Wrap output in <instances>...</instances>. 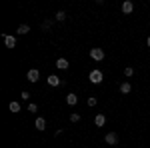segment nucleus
I'll use <instances>...</instances> for the list:
<instances>
[{
    "instance_id": "obj_1",
    "label": "nucleus",
    "mask_w": 150,
    "mask_h": 148,
    "mask_svg": "<svg viewBox=\"0 0 150 148\" xmlns=\"http://www.w3.org/2000/svg\"><path fill=\"white\" fill-rule=\"evenodd\" d=\"M102 78H104V74L100 72V70H92V72L88 74V80H90L92 84H100V82H102Z\"/></svg>"
},
{
    "instance_id": "obj_2",
    "label": "nucleus",
    "mask_w": 150,
    "mask_h": 148,
    "mask_svg": "<svg viewBox=\"0 0 150 148\" xmlns=\"http://www.w3.org/2000/svg\"><path fill=\"white\" fill-rule=\"evenodd\" d=\"M90 58L92 60H104V50L102 48H92L90 50Z\"/></svg>"
},
{
    "instance_id": "obj_3",
    "label": "nucleus",
    "mask_w": 150,
    "mask_h": 148,
    "mask_svg": "<svg viewBox=\"0 0 150 148\" xmlns=\"http://www.w3.org/2000/svg\"><path fill=\"white\" fill-rule=\"evenodd\" d=\"M104 142L110 144V146H116V144H118V136H116L114 132H108V134L104 136Z\"/></svg>"
},
{
    "instance_id": "obj_4",
    "label": "nucleus",
    "mask_w": 150,
    "mask_h": 148,
    "mask_svg": "<svg viewBox=\"0 0 150 148\" xmlns=\"http://www.w3.org/2000/svg\"><path fill=\"white\" fill-rule=\"evenodd\" d=\"M48 84H50V86H62V84H64V80H60L58 76L50 74V76H48Z\"/></svg>"
},
{
    "instance_id": "obj_5",
    "label": "nucleus",
    "mask_w": 150,
    "mask_h": 148,
    "mask_svg": "<svg viewBox=\"0 0 150 148\" xmlns=\"http://www.w3.org/2000/svg\"><path fill=\"white\" fill-rule=\"evenodd\" d=\"M26 78L30 80V82H38V78H40V72H38V70H28V74H26Z\"/></svg>"
},
{
    "instance_id": "obj_6",
    "label": "nucleus",
    "mask_w": 150,
    "mask_h": 148,
    "mask_svg": "<svg viewBox=\"0 0 150 148\" xmlns=\"http://www.w3.org/2000/svg\"><path fill=\"white\" fill-rule=\"evenodd\" d=\"M132 10H134V4H132L130 0H124V4H122V12H124V14H130Z\"/></svg>"
},
{
    "instance_id": "obj_7",
    "label": "nucleus",
    "mask_w": 150,
    "mask_h": 148,
    "mask_svg": "<svg viewBox=\"0 0 150 148\" xmlns=\"http://www.w3.org/2000/svg\"><path fill=\"white\" fill-rule=\"evenodd\" d=\"M56 66H58L60 70H66L70 64H68V60H66V58H58V60H56Z\"/></svg>"
},
{
    "instance_id": "obj_8",
    "label": "nucleus",
    "mask_w": 150,
    "mask_h": 148,
    "mask_svg": "<svg viewBox=\"0 0 150 148\" xmlns=\"http://www.w3.org/2000/svg\"><path fill=\"white\" fill-rule=\"evenodd\" d=\"M66 102H68L70 106H74V104L78 102V96H76V94H72V92H70V94H66Z\"/></svg>"
},
{
    "instance_id": "obj_9",
    "label": "nucleus",
    "mask_w": 150,
    "mask_h": 148,
    "mask_svg": "<svg viewBox=\"0 0 150 148\" xmlns=\"http://www.w3.org/2000/svg\"><path fill=\"white\" fill-rule=\"evenodd\" d=\"M94 124L96 126H104L106 124V116H104V114H98V116L94 118Z\"/></svg>"
},
{
    "instance_id": "obj_10",
    "label": "nucleus",
    "mask_w": 150,
    "mask_h": 148,
    "mask_svg": "<svg viewBox=\"0 0 150 148\" xmlns=\"http://www.w3.org/2000/svg\"><path fill=\"white\" fill-rule=\"evenodd\" d=\"M4 42H6L8 48H14V46H16V38H14V36H4Z\"/></svg>"
},
{
    "instance_id": "obj_11",
    "label": "nucleus",
    "mask_w": 150,
    "mask_h": 148,
    "mask_svg": "<svg viewBox=\"0 0 150 148\" xmlns=\"http://www.w3.org/2000/svg\"><path fill=\"white\" fill-rule=\"evenodd\" d=\"M36 130H44V128H46V120H44V118H36Z\"/></svg>"
},
{
    "instance_id": "obj_12",
    "label": "nucleus",
    "mask_w": 150,
    "mask_h": 148,
    "mask_svg": "<svg viewBox=\"0 0 150 148\" xmlns=\"http://www.w3.org/2000/svg\"><path fill=\"white\" fill-rule=\"evenodd\" d=\"M130 90H132L130 82H122V84H120V92H122V94H128Z\"/></svg>"
},
{
    "instance_id": "obj_13",
    "label": "nucleus",
    "mask_w": 150,
    "mask_h": 148,
    "mask_svg": "<svg viewBox=\"0 0 150 148\" xmlns=\"http://www.w3.org/2000/svg\"><path fill=\"white\" fill-rule=\"evenodd\" d=\"M8 108H10V112H20V104L16 102V100H12V102L8 104Z\"/></svg>"
},
{
    "instance_id": "obj_14",
    "label": "nucleus",
    "mask_w": 150,
    "mask_h": 148,
    "mask_svg": "<svg viewBox=\"0 0 150 148\" xmlns=\"http://www.w3.org/2000/svg\"><path fill=\"white\" fill-rule=\"evenodd\" d=\"M28 32H30V26H26V24L18 26V34H28Z\"/></svg>"
},
{
    "instance_id": "obj_15",
    "label": "nucleus",
    "mask_w": 150,
    "mask_h": 148,
    "mask_svg": "<svg viewBox=\"0 0 150 148\" xmlns=\"http://www.w3.org/2000/svg\"><path fill=\"white\" fill-rule=\"evenodd\" d=\"M124 74H126L128 78H130V76L134 74V68H130V66H126V68H124Z\"/></svg>"
},
{
    "instance_id": "obj_16",
    "label": "nucleus",
    "mask_w": 150,
    "mask_h": 148,
    "mask_svg": "<svg viewBox=\"0 0 150 148\" xmlns=\"http://www.w3.org/2000/svg\"><path fill=\"white\" fill-rule=\"evenodd\" d=\"M96 102H98V100H96L94 96H90V98L86 100V104H88V106H96Z\"/></svg>"
},
{
    "instance_id": "obj_17",
    "label": "nucleus",
    "mask_w": 150,
    "mask_h": 148,
    "mask_svg": "<svg viewBox=\"0 0 150 148\" xmlns=\"http://www.w3.org/2000/svg\"><path fill=\"white\" fill-rule=\"evenodd\" d=\"M64 18H66V12H62V10H60V12L56 14V20H60V22H62Z\"/></svg>"
},
{
    "instance_id": "obj_18",
    "label": "nucleus",
    "mask_w": 150,
    "mask_h": 148,
    "mask_svg": "<svg viewBox=\"0 0 150 148\" xmlns=\"http://www.w3.org/2000/svg\"><path fill=\"white\" fill-rule=\"evenodd\" d=\"M70 120H72V122H78V120H80V114H70Z\"/></svg>"
},
{
    "instance_id": "obj_19",
    "label": "nucleus",
    "mask_w": 150,
    "mask_h": 148,
    "mask_svg": "<svg viewBox=\"0 0 150 148\" xmlns=\"http://www.w3.org/2000/svg\"><path fill=\"white\" fill-rule=\"evenodd\" d=\"M20 98H22V100H28V98H30V92H22Z\"/></svg>"
},
{
    "instance_id": "obj_20",
    "label": "nucleus",
    "mask_w": 150,
    "mask_h": 148,
    "mask_svg": "<svg viewBox=\"0 0 150 148\" xmlns=\"http://www.w3.org/2000/svg\"><path fill=\"white\" fill-rule=\"evenodd\" d=\"M28 110H30V112H36V110H38V106H36V104H28Z\"/></svg>"
},
{
    "instance_id": "obj_21",
    "label": "nucleus",
    "mask_w": 150,
    "mask_h": 148,
    "mask_svg": "<svg viewBox=\"0 0 150 148\" xmlns=\"http://www.w3.org/2000/svg\"><path fill=\"white\" fill-rule=\"evenodd\" d=\"M146 44H148V48H150V36H148V40H146Z\"/></svg>"
}]
</instances>
